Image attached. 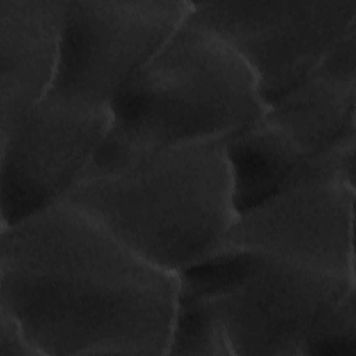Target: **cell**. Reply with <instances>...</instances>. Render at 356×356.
I'll return each mask as SVG.
<instances>
[{"mask_svg": "<svg viewBox=\"0 0 356 356\" xmlns=\"http://www.w3.org/2000/svg\"><path fill=\"white\" fill-rule=\"evenodd\" d=\"M0 356H40L19 323L0 309Z\"/></svg>", "mask_w": 356, "mask_h": 356, "instance_id": "13", "label": "cell"}, {"mask_svg": "<svg viewBox=\"0 0 356 356\" xmlns=\"http://www.w3.org/2000/svg\"><path fill=\"white\" fill-rule=\"evenodd\" d=\"M178 275L68 202L1 227L0 309L40 356L167 355Z\"/></svg>", "mask_w": 356, "mask_h": 356, "instance_id": "1", "label": "cell"}, {"mask_svg": "<svg viewBox=\"0 0 356 356\" xmlns=\"http://www.w3.org/2000/svg\"><path fill=\"white\" fill-rule=\"evenodd\" d=\"M356 81L313 71L225 139L238 214L288 188L355 185Z\"/></svg>", "mask_w": 356, "mask_h": 356, "instance_id": "4", "label": "cell"}, {"mask_svg": "<svg viewBox=\"0 0 356 356\" xmlns=\"http://www.w3.org/2000/svg\"><path fill=\"white\" fill-rule=\"evenodd\" d=\"M63 200L177 275L218 250L238 216L225 139L145 154L81 179Z\"/></svg>", "mask_w": 356, "mask_h": 356, "instance_id": "3", "label": "cell"}, {"mask_svg": "<svg viewBox=\"0 0 356 356\" xmlns=\"http://www.w3.org/2000/svg\"><path fill=\"white\" fill-rule=\"evenodd\" d=\"M353 203L355 185L342 181L288 188L239 213L221 248L355 277Z\"/></svg>", "mask_w": 356, "mask_h": 356, "instance_id": "9", "label": "cell"}, {"mask_svg": "<svg viewBox=\"0 0 356 356\" xmlns=\"http://www.w3.org/2000/svg\"><path fill=\"white\" fill-rule=\"evenodd\" d=\"M264 110L243 60L214 33L185 19L110 100L106 136L81 179L161 149L228 139Z\"/></svg>", "mask_w": 356, "mask_h": 356, "instance_id": "2", "label": "cell"}, {"mask_svg": "<svg viewBox=\"0 0 356 356\" xmlns=\"http://www.w3.org/2000/svg\"><path fill=\"white\" fill-rule=\"evenodd\" d=\"M355 277L305 268L239 248L234 280L202 299L218 321L232 356H300Z\"/></svg>", "mask_w": 356, "mask_h": 356, "instance_id": "5", "label": "cell"}, {"mask_svg": "<svg viewBox=\"0 0 356 356\" xmlns=\"http://www.w3.org/2000/svg\"><path fill=\"white\" fill-rule=\"evenodd\" d=\"M167 355L232 356L225 334L204 300L178 295Z\"/></svg>", "mask_w": 356, "mask_h": 356, "instance_id": "11", "label": "cell"}, {"mask_svg": "<svg viewBox=\"0 0 356 356\" xmlns=\"http://www.w3.org/2000/svg\"><path fill=\"white\" fill-rule=\"evenodd\" d=\"M186 22L243 60L267 107L303 82L356 25V0L191 1Z\"/></svg>", "mask_w": 356, "mask_h": 356, "instance_id": "6", "label": "cell"}, {"mask_svg": "<svg viewBox=\"0 0 356 356\" xmlns=\"http://www.w3.org/2000/svg\"><path fill=\"white\" fill-rule=\"evenodd\" d=\"M108 107L46 95L0 138L1 227L61 202L92 164Z\"/></svg>", "mask_w": 356, "mask_h": 356, "instance_id": "8", "label": "cell"}, {"mask_svg": "<svg viewBox=\"0 0 356 356\" xmlns=\"http://www.w3.org/2000/svg\"><path fill=\"white\" fill-rule=\"evenodd\" d=\"M191 1L70 0L47 95L108 107L118 89L184 24Z\"/></svg>", "mask_w": 356, "mask_h": 356, "instance_id": "7", "label": "cell"}, {"mask_svg": "<svg viewBox=\"0 0 356 356\" xmlns=\"http://www.w3.org/2000/svg\"><path fill=\"white\" fill-rule=\"evenodd\" d=\"M67 0H0V138L50 90Z\"/></svg>", "mask_w": 356, "mask_h": 356, "instance_id": "10", "label": "cell"}, {"mask_svg": "<svg viewBox=\"0 0 356 356\" xmlns=\"http://www.w3.org/2000/svg\"><path fill=\"white\" fill-rule=\"evenodd\" d=\"M350 291L328 314L306 348V355L356 356V306Z\"/></svg>", "mask_w": 356, "mask_h": 356, "instance_id": "12", "label": "cell"}]
</instances>
